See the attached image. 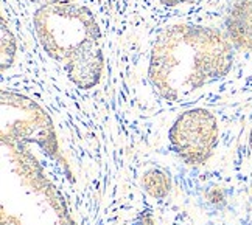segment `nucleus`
<instances>
[{
    "mask_svg": "<svg viewBox=\"0 0 252 225\" xmlns=\"http://www.w3.org/2000/svg\"><path fill=\"white\" fill-rule=\"evenodd\" d=\"M226 34L237 48L252 53V0H237L230 8Z\"/></svg>",
    "mask_w": 252,
    "mask_h": 225,
    "instance_id": "4",
    "label": "nucleus"
},
{
    "mask_svg": "<svg viewBox=\"0 0 252 225\" xmlns=\"http://www.w3.org/2000/svg\"><path fill=\"white\" fill-rule=\"evenodd\" d=\"M32 2L37 3L39 6H45V5H56V3H70L73 0H32Z\"/></svg>",
    "mask_w": 252,
    "mask_h": 225,
    "instance_id": "7",
    "label": "nucleus"
},
{
    "mask_svg": "<svg viewBox=\"0 0 252 225\" xmlns=\"http://www.w3.org/2000/svg\"><path fill=\"white\" fill-rule=\"evenodd\" d=\"M143 185L145 190L151 194L153 197H163L170 191V179L167 177L165 172H162L159 169H153L150 172L145 174L143 177Z\"/></svg>",
    "mask_w": 252,
    "mask_h": 225,
    "instance_id": "5",
    "label": "nucleus"
},
{
    "mask_svg": "<svg viewBox=\"0 0 252 225\" xmlns=\"http://www.w3.org/2000/svg\"><path fill=\"white\" fill-rule=\"evenodd\" d=\"M168 139L179 159L189 165H202L212 157L218 144V120L202 107L189 109L173 123Z\"/></svg>",
    "mask_w": 252,
    "mask_h": 225,
    "instance_id": "3",
    "label": "nucleus"
},
{
    "mask_svg": "<svg viewBox=\"0 0 252 225\" xmlns=\"http://www.w3.org/2000/svg\"><path fill=\"white\" fill-rule=\"evenodd\" d=\"M33 25L44 52L76 87L89 90L100 83L104 62L101 33L89 8L73 2L39 6Z\"/></svg>",
    "mask_w": 252,
    "mask_h": 225,
    "instance_id": "2",
    "label": "nucleus"
},
{
    "mask_svg": "<svg viewBox=\"0 0 252 225\" xmlns=\"http://www.w3.org/2000/svg\"><path fill=\"white\" fill-rule=\"evenodd\" d=\"M16 55V41L9 28L2 22V70H6V67H11Z\"/></svg>",
    "mask_w": 252,
    "mask_h": 225,
    "instance_id": "6",
    "label": "nucleus"
},
{
    "mask_svg": "<svg viewBox=\"0 0 252 225\" xmlns=\"http://www.w3.org/2000/svg\"><path fill=\"white\" fill-rule=\"evenodd\" d=\"M163 5H168V6H179V5H189L196 2V0H160Z\"/></svg>",
    "mask_w": 252,
    "mask_h": 225,
    "instance_id": "8",
    "label": "nucleus"
},
{
    "mask_svg": "<svg viewBox=\"0 0 252 225\" xmlns=\"http://www.w3.org/2000/svg\"><path fill=\"white\" fill-rule=\"evenodd\" d=\"M234 64V44L212 27L176 24L156 39L148 76L163 100L181 101L224 78Z\"/></svg>",
    "mask_w": 252,
    "mask_h": 225,
    "instance_id": "1",
    "label": "nucleus"
},
{
    "mask_svg": "<svg viewBox=\"0 0 252 225\" xmlns=\"http://www.w3.org/2000/svg\"><path fill=\"white\" fill-rule=\"evenodd\" d=\"M251 151H252V132H251Z\"/></svg>",
    "mask_w": 252,
    "mask_h": 225,
    "instance_id": "9",
    "label": "nucleus"
}]
</instances>
